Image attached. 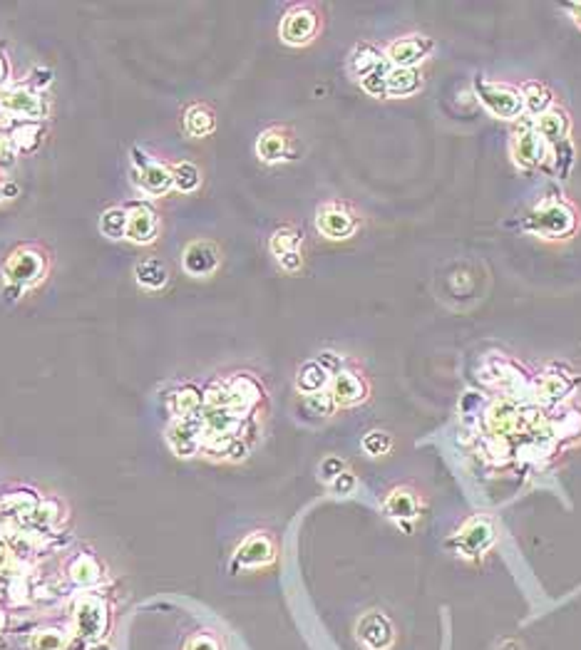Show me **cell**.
<instances>
[{
    "mask_svg": "<svg viewBox=\"0 0 581 650\" xmlns=\"http://www.w3.org/2000/svg\"><path fill=\"white\" fill-rule=\"evenodd\" d=\"M522 228L544 241H567L577 234L579 217L564 199H542L527 211Z\"/></svg>",
    "mask_w": 581,
    "mask_h": 650,
    "instance_id": "cell-1",
    "label": "cell"
},
{
    "mask_svg": "<svg viewBox=\"0 0 581 650\" xmlns=\"http://www.w3.org/2000/svg\"><path fill=\"white\" fill-rule=\"evenodd\" d=\"M475 95H477L479 103L485 104V110L494 117H500V119H519L525 114V103H522V95L517 87L477 78L475 80Z\"/></svg>",
    "mask_w": 581,
    "mask_h": 650,
    "instance_id": "cell-2",
    "label": "cell"
},
{
    "mask_svg": "<svg viewBox=\"0 0 581 650\" xmlns=\"http://www.w3.org/2000/svg\"><path fill=\"white\" fill-rule=\"evenodd\" d=\"M494 524H492L487 516H472L468 519L462 529L457 531L455 537H452V547L460 556H465V559H479V556H485L492 547H494Z\"/></svg>",
    "mask_w": 581,
    "mask_h": 650,
    "instance_id": "cell-3",
    "label": "cell"
},
{
    "mask_svg": "<svg viewBox=\"0 0 581 650\" xmlns=\"http://www.w3.org/2000/svg\"><path fill=\"white\" fill-rule=\"evenodd\" d=\"M510 149H512L514 164L522 167V169H535V167H539L544 161V157H549L547 144L536 135L535 117L522 119L519 125L514 127Z\"/></svg>",
    "mask_w": 581,
    "mask_h": 650,
    "instance_id": "cell-4",
    "label": "cell"
},
{
    "mask_svg": "<svg viewBox=\"0 0 581 650\" xmlns=\"http://www.w3.org/2000/svg\"><path fill=\"white\" fill-rule=\"evenodd\" d=\"M485 370L490 375H485V380L500 388L504 395H527L532 392V380L525 373V367H519L510 358H502V355H492L485 360Z\"/></svg>",
    "mask_w": 581,
    "mask_h": 650,
    "instance_id": "cell-5",
    "label": "cell"
},
{
    "mask_svg": "<svg viewBox=\"0 0 581 650\" xmlns=\"http://www.w3.org/2000/svg\"><path fill=\"white\" fill-rule=\"evenodd\" d=\"M355 638L365 650H390L395 643V626L383 611H365L355 623Z\"/></svg>",
    "mask_w": 581,
    "mask_h": 650,
    "instance_id": "cell-6",
    "label": "cell"
},
{
    "mask_svg": "<svg viewBox=\"0 0 581 650\" xmlns=\"http://www.w3.org/2000/svg\"><path fill=\"white\" fill-rule=\"evenodd\" d=\"M430 50H433V43L425 35H405L387 45L386 60L393 68L415 70V65H420L422 60L430 55Z\"/></svg>",
    "mask_w": 581,
    "mask_h": 650,
    "instance_id": "cell-7",
    "label": "cell"
},
{
    "mask_svg": "<svg viewBox=\"0 0 581 650\" xmlns=\"http://www.w3.org/2000/svg\"><path fill=\"white\" fill-rule=\"evenodd\" d=\"M276 559V544L274 539L263 531L251 534L239 544L237 554H234V569H259Z\"/></svg>",
    "mask_w": 581,
    "mask_h": 650,
    "instance_id": "cell-8",
    "label": "cell"
},
{
    "mask_svg": "<svg viewBox=\"0 0 581 650\" xmlns=\"http://www.w3.org/2000/svg\"><path fill=\"white\" fill-rule=\"evenodd\" d=\"M571 390H574V380H571V375H567L561 367L552 366L547 367L544 375H539L532 392H535L536 399H539V405H544V407H561L564 399L571 395Z\"/></svg>",
    "mask_w": 581,
    "mask_h": 650,
    "instance_id": "cell-9",
    "label": "cell"
},
{
    "mask_svg": "<svg viewBox=\"0 0 581 650\" xmlns=\"http://www.w3.org/2000/svg\"><path fill=\"white\" fill-rule=\"evenodd\" d=\"M319 33V15L306 8V5H298L286 12L284 23H281V37L288 45H306Z\"/></svg>",
    "mask_w": 581,
    "mask_h": 650,
    "instance_id": "cell-10",
    "label": "cell"
},
{
    "mask_svg": "<svg viewBox=\"0 0 581 650\" xmlns=\"http://www.w3.org/2000/svg\"><path fill=\"white\" fill-rule=\"evenodd\" d=\"M383 509H386V516L398 522L400 529L405 526L411 531V522H415L418 514H420V497L412 487H395V490L387 491Z\"/></svg>",
    "mask_w": 581,
    "mask_h": 650,
    "instance_id": "cell-11",
    "label": "cell"
},
{
    "mask_svg": "<svg viewBox=\"0 0 581 650\" xmlns=\"http://www.w3.org/2000/svg\"><path fill=\"white\" fill-rule=\"evenodd\" d=\"M316 226H319L323 236L341 241L353 236L355 228H358V221H355L351 209H345L341 204H326L319 211V217H316Z\"/></svg>",
    "mask_w": 581,
    "mask_h": 650,
    "instance_id": "cell-12",
    "label": "cell"
},
{
    "mask_svg": "<svg viewBox=\"0 0 581 650\" xmlns=\"http://www.w3.org/2000/svg\"><path fill=\"white\" fill-rule=\"evenodd\" d=\"M535 129L536 135L542 137V142L547 144L549 152H554L557 147H561V144L569 142L571 122L561 107H554V104H552V110H547V112L536 117Z\"/></svg>",
    "mask_w": 581,
    "mask_h": 650,
    "instance_id": "cell-13",
    "label": "cell"
},
{
    "mask_svg": "<svg viewBox=\"0 0 581 650\" xmlns=\"http://www.w3.org/2000/svg\"><path fill=\"white\" fill-rule=\"evenodd\" d=\"M46 271V261L43 256L33 249H21L15 251L5 263V274L11 278L12 285H25L37 281L40 276Z\"/></svg>",
    "mask_w": 581,
    "mask_h": 650,
    "instance_id": "cell-14",
    "label": "cell"
},
{
    "mask_svg": "<svg viewBox=\"0 0 581 650\" xmlns=\"http://www.w3.org/2000/svg\"><path fill=\"white\" fill-rule=\"evenodd\" d=\"M331 395L338 407H353L368 398V385L353 370H341L338 375H333Z\"/></svg>",
    "mask_w": 581,
    "mask_h": 650,
    "instance_id": "cell-15",
    "label": "cell"
},
{
    "mask_svg": "<svg viewBox=\"0 0 581 650\" xmlns=\"http://www.w3.org/2000/svg\"><path fill=\"white\" fill-rule=\"evenodd\" d=\"M219 266V249L209 241H194L184 251V271L192 276H212Z\"/></svg>",
    "mask_w": 581,
    "mask_h": 650,
    "instance_id": "cell-16",
    "label": "cell"
},
{
    "mask_svg": "<svg viewBox=\"0 0 581 650\" xmlns=\"http://www.w3.org/2000/svg\"><path fill=\"white\" fill-rule=\"evenodd\" d=\"M547 434L554 442L581 437V412L577 407H557L547 417Z\"/></svg>",
    "mask_w": 581,
    "mask_h": 650,
    "instance_id": "cell-17",
    "label": "cell"
},
{
    "mask_svg": "<svg viewBox=\"0 0 581 650\" xmlns=\"http://www.w3.org/2000/svg\"><path fill=\"white\" fill-rule=\"evenodd\" d=\"M157 231V214L147 204H135V209L127 214V239L147 243L154 239Z\"/></svg>",
    "mask_w": 581,
    "mask_h": 650,
    "instance_id": "cell-18",
    "label": "cell"
},
{
    "mask_svg": "<svg viewBox=\"0 0 581 650\" xmlns=\"http://www.w3.org/2000/svg\"><path fill=\"white\" fill-rule=\"evenodd\" d=\"M256 154L259 160L266 161V164H274V161H281L288 157V137H286L284 129H266L259 142H256Z\"/></svg>",
    "mask_w": 581,
    "mask_h": 650,
    "instance_id": "cell-19",
    "label": "cell"
},
{
    "mask_svg": "<svg viewBox=\"0 0 581 650\" xmlns=\"http://www.w3.org/2000/svg\"><path fill=\"white\" fill-rule=\"evenodd\" d=\"M522 103H525V112L527 117H539V114H544L547 110H552V103H554V97H552V92L542 85V82H525L522 85Z\"/></svg>",
    "mask_w": 581,
    "mask_h": 650,
    "instance_id": "cell-20",
    "label": "cell"
},
{
    "mask_svg": "<svg viewBox=\"0 0 581 650\" xmlns=\"http://www.w3.org/2000/svg\"><path fill=\"white\" fill-rule=\"evenodd\" d=\"M422 87V78L418 70L390 68L387 75V97H408Z\"/></svg>",
    "mask_w": 581,
    "mask_h": 650,
    "instance_id": "cell-21",
    "label": "cell"
},
{
    "mask_svg": "<svg viewBox=\"0 0 581 650\" xmlns=\"http://www.w3.org/2000/svg\"><path fill=\"white\" fill-rule=\"evenodd\" d=\"M386 62V57H383V50H378L376 45H370V43H361V45L353 47V53H351V72H353L355 78H361L363 80L365 75H370L378 65H383Z\"/></svg>",
    "mask_w": 581,
    "mask_h": 650,
    "instance_id": "cell-22",
    "label": "cell"
},
{
    "mask_svg": "<svg viewBox=\"0 0 581 650\" xmlns=\"http://www.w3.org/2000/svg\"><path fill=\"white\" fill-rule=\"evenodd\" d=\"M328 383H331V375L323 370V367L316 363V360H308L301 366L296 375V388L298 392H303V395H316V392H323V390L328 388Z\"/></svg>",
    "mask_w": 581,
    "mask_h": 650,
    "instance_id": "cell-23",
    "label": "cell"
},
{
    "mask_svg": "<svg viewBox=\"0 0 581 650\" xmlns=\"http://www.w3.org/2000/svg\"><path fill=\"white\" fill-rule=\"evenodd\" d=\"M137 179L142 184V189L152 196H162L170 192L171 186H174V177H171V171H167L162 164H149L145 167L142 171H137Z\"/></svg>",
    "mask_w": 581,
    "mask_h": 650,
    "instance_id": "cell-24",
    "label": "cell"
},
{
    "mask_svg": "<svg viewBox=\"0 0 581 650\" xmlns=\"http://www.w3.org/2000/svg\"><path fill=\"white\" fill-rule=\"evenodd\" d=\"M214 127H217L214 112L204 104H194L184 114V129L189 137H209L214 132Z\"/></svg>",
    "mask_w": 581,
    "mask_h": 650,
    "instance_id": "cell-25",
    "label": "cell"
},
{
    "mask_svg": "<svg viewBox=\"0 0 581 650\" xmlns=\"http://www.w3.org/2000/svg\"><path fill=\"white\" fill-rule=\"evenodd\" d=\"M3 104H5L12 114H21V117H40V114H43L40 97H35V95L23 90L5 95V97H3Z\"/></svg>",
    "mask_w": 581,
    "mask_h": 650,
    "instance_id": "cell-26",
    "label": "cell"
},
{
    "mask_svg": "<svg viewBox=\"0 0 581 650\" xmlns=\"http://www.w3.org/2000/svg\"><path fill=\"white\" fill-rule=\"evenodd\" d=\"M137 281L145 288H162V285L167 284V278H170V271H167V266L157 259H147V261H142L137 266Z\"/></svg>",
    "mask_w": 581,
    "mask_h": 650,
    "instance_id": "cell-27",
    "label": "cell"
},
{
    "mask_svg": "<svg viewBox=\"0 0 581 650\" xmlns=\"http://www.w3.org/2000/svg\"><path fill=\"white\" fill-rule=\"evenodd\" d=\"M100 228L107 239H125L127 236V211L122 209H110L100 218Z\"/></svg>",
    "mask_w": 581,
    "mask_h": 650,
    "instance_id": "cell-28",
    "label": "cell"
},
{
    "mask_svg": "<svg viewBox=\"0 0 581 650\" xmlns=\"http://www.w3.org/2000/svg\"><path fill=\"white\" fill-rule=\"evenodd\" d=\"M298 246H301V234L296 228H278L271 236V251H274L276 259L298 251Z\"/></svg>",
    "mask_w": 581,
    "mask_h": 650,
    "instance_id": "cell-29",
    "label": "cell"
},
{
    "mask_svg": "<svg viewBox=\"0 0 581 650\" xmlns=\"http://www.w3.org/2000/svg\"><path fill=\"white\" fill-rule=\"evenodd\" d=\"M390 62H383V65H378L370 75H365L361 85H363V90L368 95H373V97H387V75H390Z\"/></svg>",
    "mask_w": 581,
    "mask_h": 650,
    "instance_id": "cell-30",
    "label": "cell"
},
{
    "mask_svg": "<svg viewBox=\"0 0 581 650\" xmlns=\"http://www.w3.org/2000/svg\"><path fill=\"white\" fill-rule=\"evenodd\" d=\"M171 177H174V186L179 189V192H194L199 182H202V177H199V169L189 164V161H182V164H177L174 171H171Z\"/></svg>",
    "mask_w": 581,
    "mask_h": 650,
    "instance_id": "cell-31",
    "label": "cell"
},
{
    "mask_svg": "<svg viewBox=\"0 0 581 650\" xmlns=\"http://www.w3.org/2000/svg\"><path fill=\"white\" fill-rule=\"evenodd\" d=\"M303 405H306L308 412L316 415V417H331L333 410L338 407L331 392H326V390H323V392H316V395H306Z\"/></svg>",
    "mask_w": 581,
    "mask_h": 650,
    "instance_id": "cell-32",
    "label": "cell"
},
{
    "mask_svg": "<svg viewBox=\"0 0 581 650\" xmlns=\"http://www.w3.org/2000/svg\"><path fill=\"white\" fill-rule=\"evenodd\" d=\"M390 447H393V440H390V434L383 432V430H370V432L363 437L365 455L383 457L390 452Z\"/></svg>",
    "mask_w": 581,
    "mask_h": 650,
    "instance_id": "cell-33",
    "label": "cell"
},
{
    "mask_svg": "<svg viewBox=\"0 0 581 650\" xmlns=\"http://www.w3.org/2000/svg\"><path fill=\"white\" fill-rule=\"evenodd\" d=\"M184 650H224V643H221V638H219L217 633H212V630H199V633H194L192 638L187 640Z\"/></svg>",
    "mask_w": 581,
    "mask_h": 650,
    "instance_id": "cell-34",
    "label": "cell"
},
{
    "mask_svg": "<svg viewBox=\"0 0 581 650\" xmlns=\"http://www.w3.org/2000/svg\"><path fill=\"white\" fill-rule=\"evenodd\" d=\"M355 484H358L355 474L345 469V472H341V474L331 481V490L333 494H338V497H348V494H353L355 491Z\"/></svg>",
    "mask_w": 581,
    "mask_h": 650,
    "instance_id": "cell-35",
    "label": "cell"
},
{
    "mask_svg": "<svg viewBox=\"0 0 581 650\" xmlns=\"http://www.w3.org/2000/svg\"><path fill=\"white\" fill-rule=\"evenodd\" d=\"M341 472H345V465H343L341 457H326V459L320 462V480L328 481V484H331Z\"/></svg>",
    "mask_w": 581,
    "mask_h": 650,
    "instance_id": "cell-36",
    "label": "cell"
},
{
    "mask_svg": "<svg viewBox=\"0 0 581 650\" xmlns=\"http://www.w3.org/2000/svg\"><path fill=\"white\" fill-rule=\"evenodd\" d=\"M68 648V640L62 636H57L55 630H46L40 638L35 640V650H65Z\"/></svg>",
    "mask_w": 581,
    "mask_h": 650,
    "instance_id": "cell-37",
    "label": "cell"
},
{
    "mask_svg": "<svg viewBox=\"0 0 581 650\" xmlns=\"http://www.w3.org/2000/svg\"><path fill=\"white\" fill-rule=\"evenodd\" d=\"M316 363H319V366L323 367V370H326V373H328L331 377L338 375L341 370H345V367H343V358L336 353H320V358L316 360Z\"/></svg>",
    "mask_w": 581,
    "mask_h": 650,
    "instance_id": "cell-38",
    "label": "cell"
},
{
    "mask_svg": "<svg viewBox=\"0 0 581 650\" xmlns=\"http://www.w3.org/2000/svg\"><path fill=\"white\" fill-rule=\"evenodd\" d=\"M278 263H281V268H284V271H298V268H301V251L286 253V256L278 259Z\"/></svg>",
    "mask_w": 581,
    "mask_h": 650,
    "instance_id": "cell-39",
    "label": "cell"
},
{
    "mask_svg": "<svg viewBox=\"0 0 581 650\" xmlns=\"http://www.w3.org/2000/svg\"><path fill=\"white\" fill-rule=\"evenodd\" d=\"M132 161L137 164V169L139 171H142V169H145V167H149V164H152V160H149L147 154H145V152H142V149H137V147L132 149Z\"/></svg>",
    "mask_w": 581,
    "mask_h": 650,
    "instance_id": "cell-40",
    "label": "cell"
},
{
    "mask_svg": "<svg viewBox=\"0 0 581 650\" xmlns=\"http://www.w3.org/2000/svg\"><path fill=\"white\" fill-rule=\"evenodd\" d=\"M494 650H525V646L517 638H504L494 646Z\"/></svg>",
    "mask_w": 581,
    "mask_h": 650,
    "instance_id": "cell-41",
    "label": "cell"
},
{
    "mask_svg": "<svg viewBox=\"0 0 581 650\" xmlns=\"http://www.w3.org/2000/svg\"><path fill=\"white\" fill-rule=\"evenodd\" d=\"M5 78H8V62H5V57L0 55V85L5 82Z\"/></svg>",
    "mask_w": 581,
    "mask_h": 650,
    "instance_id": "cell-42",
    "label": "cell"
},
{
    "mask_svg": "<svg viewBox=\"0 0 581 650\" xmlns=\"http://www.w3.org/2000/svg\"><path fill=\"white\" fill-rule=\"evenodd\" d=\"M571 12H574V21L581 25V3H571V5H567Z\"/></svg>",
    "mask_w": 581,
    "mask_h": 650,
    "instance_id": "cell-43",
    "label": "cell"
},
{
    "mask_svg": "<svg viewBox=\"0 0 581 650\" xmlns=\"http://www.w3.org/2000/svg\"><path fill=\"white\" fill-rule=\"evenodd\" d=\"M15 192H18V189H15L12 184H8V186H5V189L0 192V196H11V194H15Z\"/></svg>",
    "mask_w": 581,
    "mask_h": 650,
    "instance_id": "cell-44",
    "label": "cell"
},
{
    "mask_svg": "<svg viewBox=\"0 0 581 650\" xmlns=\"http://www.w3.org/2000/svg\"><path fill=\"white\" fill-rule=\"evenodd\" d=\"M90 650H107L104 646H97V648H90Z\"/></svg>",
    "mask_w": 581,
    "mask_h": 650,
    "instance_id": "cell-45",
    "label": "cell"
}]
</instances>
